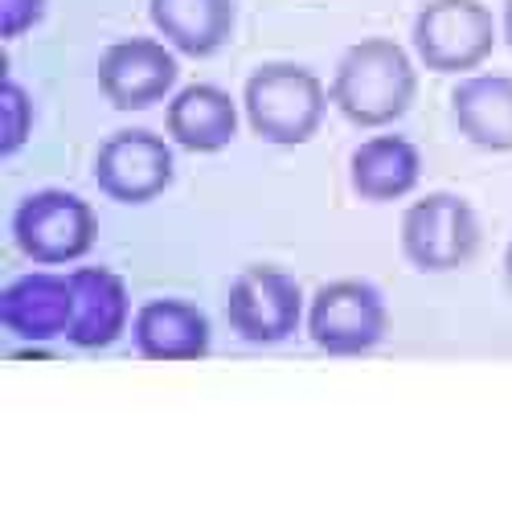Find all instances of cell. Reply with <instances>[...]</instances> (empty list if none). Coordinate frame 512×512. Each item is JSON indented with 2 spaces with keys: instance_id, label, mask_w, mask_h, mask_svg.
<instances>
[{
  "instance_id": "1",
  "label": "cell",
  "mask_w": 512,
  "mask_h": 512,
  "mask_svg": "<svg viewBox=\"0 0 512 512\" xmlns=\"http://www.w3.org/2000/svg\"><path fill=\"white\" fill-rule=\"evenodd\" d=\"M418 95V74L410 54L390 37H365L336 62L328 99L357 127H386L410 111Z\"/></svg>"
},
{
  "instance_id": "2",
  "label": "cell",
  "mask_w": 512,
  "mask_h": 512,
  "mask_svg": "<svg viewBox=\"0 0 512 512\" xmlns=\"http://www.w3.org/2000/svg\"><path fill=\"white\" fill-rule=\"evenodd\" d=\"M242 111L259 140L275 148H300L320 132L328 111V91L308 66L263 62L246 78Z\"/></svg>"
},
{
  "instance_id": "3",
  "label": "cell",
  "mask_w": 512,
  "mask_h": 512,
  "mask_svg": "<svg viewBox=\"0 0 512 512\" xmlns=\"http://www.w3.org/2000/svg\"><path fill=\"white\" fill-rule=\"evenodd\" d=\"M95 234H99L95 209L66 189L29 193L13 209V242L25 259L41 267H62L82 259L95 246Z\"/></svg>"
},
{
  "instance_id": "4",
  "label": "cell",
  "mask_w": 512,
  "mask_h": 512,
  "mask_svg": "<svg viewBox=\"0 0 512 512\" xmlns=\"http://www.w3.org/2000/svg\"><path fill=\"white\" fill-rule=\"evenodd\" d=\"M480 250V222L472 201L459 193H426L402 213V254L406 263L443 275L463 267Z\"/></svg>"
},
{
  "instance_id": "5",
  "label": "cell",
  "mask_w": 512,
  "mask_h": 512,
  "mask_svg": "<svg viewBox=\"0 0 512 512\" xmlns=\"http://www.w3.org/2000/svg\"><path fill=\"white\" fill-rule=\"evenodd\" d=\"M390 328V312L381 291L365 279H336L312 295L308 336L328 357H361L373 353Z\"/></svg>"
},
{
  "instance_id": "6",
  "label": "cell",
  "mask_w": 512,
  "mask_h": 512,
  "mask_svg": "<svg viewBox=\"0 0 512 512\" xmlns=\"http://www.w3.org/2000/svg\"><path fill=\"white\" fill-rule=\"evenodd\" d=\"M496 46V21L480 0H426L414 17V50L426 70L467 74Z\"/></svg>"
},
{
  "instance_id": "7",
  "label": "cell",
  "mask_w": 512,
  "mask_h": 512,
  "mask_svg": "<svg viewBox=\"0 0 512 512\" xmlns=\"http://www.w3.org/2000/svg\"><path fill=\"white\" fill-rule=\"evenodd\" d=\"M226 320L250 345H279L304 320V291L291 271L275 263H250L230 283Z\"/></svg>"
},
{
  "instance_id": "8",
  "label": "cell",
  "mask_w": 512,
  "mask_h": 512,
  "mask_svg": "<svg viewBox=\"0 0 512 512\" xmlns=\"http://www.w3.org/2000/svg\"><path fill=\"white\" fill-rule=\"evenodd\" d=\"M95 181L119 205H148L173 185V148L148 127H123L99 144Z\"/></svg>"
},
{
  "instance_id": "9",
  "label": "cell",
  "mask_w": 512,
  "mask_h": 512,
  "mask_svg": "<svg viewBox=\"0 0 512 512\" xmlns=\"http://www.w3.org/2000/svg\"><path fill=\"white\" fill-rule=\"evenodd\" d=\"M181 66L173 50L156 37H123L99 58V91L115 111L156 107L177 87Z\"/></svg>"
},
{
  "instance_id": "10",
  "label": "cell",
  "mask_w": 512,
  "mask_h": 512,
  "mask_svg": "<svg viewBox=\"0 0 512 512\" xmlns=\"http://www.w3.org/2000/svg\"><path fill=\"white\" fill-rule=\"evenodd\" d=\"M127 328V287L111 267H78L70 275V328L74 349H107Z\"/></svg>"
},
{
  "instance_id": "11",
  "label": "cell",
  "mask_w": 512,
  "mask_h": 512,
  "mask_svg": "<svg viewBox=\"0 0 512 512\" xmlns=\"http://www.w3.org/2000/svg\"><path fill=\"white\" fill-rule=\"evenodd\" d=\"M164 127L177 148L213 156V152L230 148V140L238 136V107L222 87L193 82V87H181L173 95V103L164 111Z\"/></svg>"
},
{
  "instance_id": "12",
  "label": "cell",
  "mask_w": 512,
  "mask_h": 512,
  "mask_svg": "<svg viewBox=\"0 0 512 512\" xmlns=\"http://www.w3.org/2000/svg\"><path fill=\"white\" fill-rule=\"evenodd\" d=\"M459 136L480 152H512V74H472L451 91Z\"/></svg>"
},
{
  "instance_id": "13",
  "label": "cell",
  "mask_w": 512,
  "mask_h": 512,
  "mask_svg": "<svg viewBox=\"0 0 512 512\" xmlns=\"http://www.w3.org/2000/svg\"><path fill=\"white\" fill-rule=\"evenodd\" d=\"M132 336L148 361H201L209 353V320L189 300H148Z\"/></svg>"
},
{
  "instance_id": "14",
  "label": "cell",
  "mask_w": 512,
  "mask_h": 512,
  "mask_svg": "<svg viewBox=\"0 0 512 512\" xmlns=\"http://www.w3.org/2000/svg\"><path fill=\"white\" fill-rule=\"evenodd\" d=\"M0 324L21 340H54L70 328V279L21 275L0 291Z\"/></svg>"
},
{
  "instance_id": "15",
  "label": "cell",
  "mask_w": 512,
  "mask_h": 512,
  "mask_svg": "<svg viewBox=\"0 0 512 512\" xmlns=\"http://www.w3.org/2000/svg\"><path fill=\"white\" fill-rule=\"evenodd\" d=\"M148 17L177 54L213 58L234 33V0H148Z\"/></svg>"
},
{
  "instance_id": "16",
  "label": "cell",
  "mask_w": 512,
  "mask_h": 512,
  "mask_svg": "<svg viewBox=\"0 0 512 512\" xmlns=\"http://www.w3.org/2000/svg\"><path fill=\"white\" fill-rule=\"evenodd\" d=\"M418 173H422V156L406 136H373L349 160L353 193L373 205L406 197L418 185Z\"/></svg>"
},
{
  "instance_id": "17",
  "label": "cell",
  "mask_w": 512,
  "mask_h": 512,
  "mask_svg": "<svg viewBox=\"0 0 512 512\" xmlns=\"http://www.w3.org/2000/svg\"><path fill=\"white\" fill-rule=\"evenodd\" d=\"M29 127H33V103L13 78H5V144H0V152L5 156L21 152V144L29 140Z\"/></svg>"
},
{
  "instance_id": "18",
  "label": "cell",
  "mask_w": 512,
  "mask_h": 512,
  "mask_svg": "<svg viewBox=\"0 0 512 512\" xmlns=\"http://www.w3.org/2000/svg\"><path fill=\"white\" fill-rule=\"evenodd\" d=\"M41 13H46V0H0V33L13 41L25 29H33Z\"/></svg>"
},
{
  "instance_id": "19",
  "label": "cell",
  "mask_w": 512,
  "mask_h": 512,
  "mask_svg": "<svg viewBox=\"0 0 512 512\" xmlns=\"http://www.w3.org/2000/svg\"><path fill=\"white\" fill-rule=\"evenodd\" d=\"M504 41H508V50H512V0H504Z\"/></svg>"
},
{
  "instance_id": "20",
  "label": "cell",
  "mask_w": 512,
  "mask_h": 512,
  "mask_svg": "<svg viewBox=\"0 0 512 512\" xmlns=\"http://www.w3.org/2000/svg\"><path fill=\"white\" fill-rule=\"evenodd\" d=\"M504 279H508V287H512V242H508V250H504Z\"/></svg>"
}]
</instances>
